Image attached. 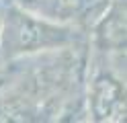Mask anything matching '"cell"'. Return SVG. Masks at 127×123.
<instances>
[{"label": "cell", "instance_id": "6da1fadb", "mask_svg": "<svg viewBox=\"0 0 127 123\" xmlns=\"http://www.w3.org/2000/svg\"><path fill=\"white\" fill-rule=\"evenodd\" d=\"M80 33L74 25L55 23L25 10L12 0H4L0 25V60H14L49 49L74 45Z\"/></svg>", "mask_w": 127, "mask_h": 123}, {"label": "cell", "instance_id": "7a4b0ae2", "mask_svg": "<svg viewBox=\"0 0 127 123\" xmlns=\"http://www.w3.org/2000/svg\"><path fill=\"white\" fill-rule=\"evenodd\" d=\"M29 12L64 25H78L98 12L100 0H12Z\"/></svg>", "mask_w": 127, "mask_h": 123}, {"label": "cell", "instance_id": "3957f363", "mask_svg": "<svg viewBox=\"0 0 127 123\" xmlns=\"http://www.w3.org/2000/svg\"><path fill=\"white\" fill-rule=\"evenodd\" d=\"M88 101L92 117L96 121H117L125 115V88L107 72L94 76Z\"/></svg>", "mask_w": 127, "mask_h": 123}, {"label": "cell", "instance_id": "277c9868", "mask_svg": "<svg viewBox=\"0 0 127 123\" xmlns=\"http://www.w3.org/2000/svg\"><path fill=\"white\" fill-rule=\"evenodd\" d=\"M100 37L105 39L107 45L113 47L125 45V14H121V10L109 12V16L105 14L100 23Z\"/></svg>", "mask_w": 127, "mask_h": 123}, {"label": "cell", "instance_id": "5b68a950", "mask_svg": "<svg viewBox=\"0 0 127 123\" xmlns=\"http://www.w3.org/2000/svg\"><path fill=\"white\" fill-rule=\"evenodd\" d=\"M2 10H4V0H0V25H2Z\"/></svg>", "mask_w": 127, "mask_h": 123}]
</instances>
